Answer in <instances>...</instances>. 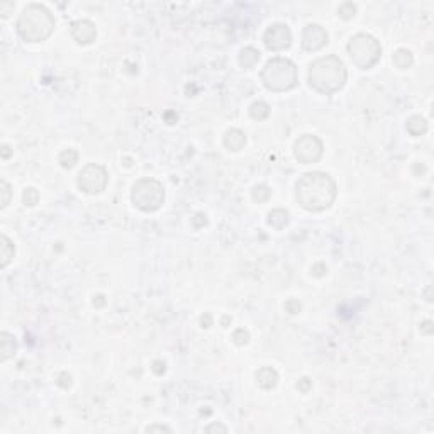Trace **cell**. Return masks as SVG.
Wrapping results in <instances>:
<instances>
[{"label": "cell", "instance_id": "1", "mask_svg": "<svg viewBox=\"0 0 434 434\" xmlns=\"http://www.w3.org/2000/svg\"><path fill=\"white\" fill-rule=\"evenodd\" d=\"M336 185L326 173H307L297 183V201L307 210H323L332 204Z\"/></svg>", "mask_w": 434, "mask_h": 434}, {"label": "cell", "instance_id": "2", "mask_svg": "<svg viewBox=\"0 0 434 434\" xmlns=\"http://www.w3.org/2000/svg\"><path fill=\"white\" fill-rule=\"evenodd\" d=\"M309 80L316 90L323 93H332L339 90L346 82L345 65L336 56L323 58L311 66Z\"/></svg>", "mask_w": 434, "mask_h": 434}, {"label": "cell", "instance_id": "3", "mask_svg": "<svg viewBox=\"0 0 434 434\" xmlns=\"http://www.w3.org/2000/svg\"><path fill=\"white\" fill-rule=\"evenodd\" d=\"M54 21L52 14L41 6H29L17 22L19 36L29 42H38L52 34Z\"/></svg>", "mask_w": 434, "mask_h": 434}, {"label": "cell", "instance_id": "4", "mask_svg": "<svg viewBox=\"0 0 434 434\" xmlns=\"http://www.w3.org/2000/svg\"><path fill=\"white\" fill-rule=\"evenodd\" d=\"M263 80L265 85H267L270 90H275V92H281V90L295 87L297 82L295 66L288 60H281V58L268 61L263 70Z\"/></svg>", "mask_w": 434, "mask_h": 434}, {"label": "cell", "instance_id": "5", "mask_svg": "<svg viewBox=\"0 0 434 434\" xmlns=\"http://www.w3.org/2000/svg\"><path fill=\"white\" fill-rule=\"evenodd\" d=\"M348 52H350L351 60L357 63L359 68L366 70L370 66H373L380 58V46L371 36L366 34H359L355 39H351L350 46H348Z\"/></svg>", "mask_w": 434, "mask_h": 434}, {"label": "cell", "instance_id": "6", "mask_svg": "<svg viewBox=\"0 0 434 434\" xmlns=\"http://www.w3.org/2000/svg\"><path fill=\"white\" fill-rule=\"evenodd\" d=\"M163 199H165V192L155 180H141L138 185H134L132 201L139 209L156 210L163 204Z\"/></svg>", "mask_w": 434, "mask_h": 434}, {"label": "cell", "instance_id": "7", "mask_svg": "<svg viewBox=\"0 0 434 434\" xmlns=\"http://www.w3.org/2000/svg\"><path fill=\"white\" fill-rule=\"evenodd\" d=\"M105 182H107V175H105V170L102 166L97 165H90L85 168L84 171L80 173V189H84L88 194H97L105 187Z\"/></svg>", "mask_w": 434, "mask_h": 434}, {"label": "cell", "instance_id": "8", "mask_svg": "<svg viewBox=\"0 0 434 434\" xmlns=\"http://www.w3.org/2000/svg\"><path fill=\"white\" fill-rule=\"evenodd\" d=\"M323 155V144L314 136H304L302 139L297 141L295 144V156L302 163L318 162Z\"/></svg>", "mask_w": 434, "mask_h": 434}, {"label": "cell", "instance_id": "9", "mask_svg": "<svg viewBox=\"0 0 434 434\" xmlns=\"http://www.w3.org/2000/svg\"><path fill=\"white\" fill-rule=\"evenodd\" d=\"M290 31L287 29V26L277 24L270 27L267 34H265V45H267L268 49L280 52V49H285L290 46Z\"/></svg>", "mask_w": 434, "mask_h": 434}, {"label": "cell", "instance_id": "10", "mask_svg": "<svg viewBox=\"0 0 434 434\" xmlns=\"http://www.w3.org/2000/svg\"><path fill=\"white\" fill-rule=\"evenodd\" d=\"M327 42V34L320 29V26H309L304 33V48L309 52H318Z\"/></svg>", "mask_w": 434, "mask_h": 434}, {"label": "cell", "instance_id": "11", "mask_svg": "<svg viewBox=\"0 0 434 434\" xmlns=\"http://www.w3.org/2000/svg\"><path fill=\"white\" fill-rule=\"evenodd\" d=\"M0 350H2V359L6 362V359H9L10 357L14 355L15 351V341L13 336L9 334V332H2V336H0Z\"/></svg>", "mask_w": 434, "mask_h": 434}, {"label": "cell", "instance_id": "12", "mask_svg": "<svg viewBox=\"0 0 434 434\" xmlns=\"http://www.w3.org/2000/svg\"><path fill=\"white\" fill-rule=\"evenodd\" d=\"M245 143H246V138L241 131H231L228 132V136H226V146L231 148L233 151L241 150Z\"/></svg>", "mask_w": 434, "mask_h": 434}, {"label": "cell", "instance_id": "13", "mask_svg": "<svg viewBox=\"0 0 434 434\" xmlns=\"http://www.w3.org/2000/svg\"><path fill=\"white\" fill-rule=\"evenodd\" d=\"M2 267H7V263L10 261V258H14V246L7 240V236H2Z\"/></svg>", "mask_w": 434, "mask_h": 434}, {"label": "cell", "instance_id": "14", "mask_svg": "<svg viewBox=\"0 0 434 434\" xmlns=\"http://www.w3.org/2000/svg\"><path fill=\"white\" fill-rule=\"evenodd\" d=\"M2 189H3V202H2V207H6L7 204H9V183L6 182V180H3L2 182Z\"/></svg>", "mask_w": 434, "mask_h": 434}]
</instances>
